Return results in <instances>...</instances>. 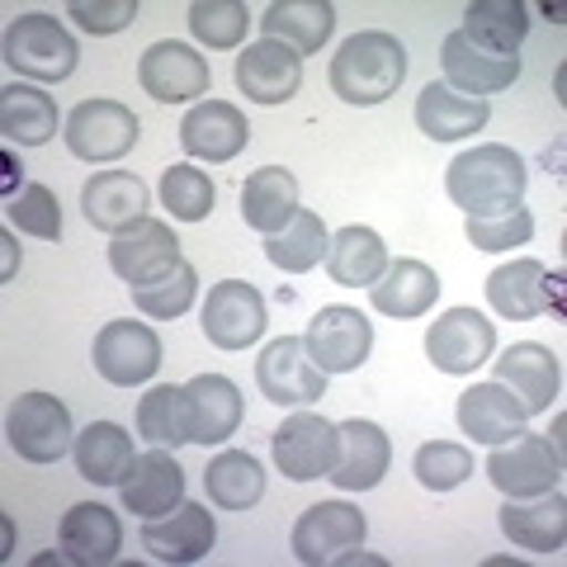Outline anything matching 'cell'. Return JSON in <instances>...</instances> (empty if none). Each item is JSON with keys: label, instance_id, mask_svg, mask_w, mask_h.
I'll return each mask as SVG.
<instances>
[{"label": "cell", "instance_id": "obj_4", "mask_svg": "<svg viewBox=\"0 0 567 567\" xmlns=\"http://www.w3.org/2000/svg\"><path fill=\"white\" fill-rule=\"evenodd\" d=\"M483 473L506 502H525V496H544L563 483V454L554 450V440L520 431L506 445H492Z\"/></svg>", "mask_w": 567, "mask_h": 567}, {"label": "cell", "instance_id": "obj_15", "mask_svg": "<svg viewBox=\"0 0 567 567\" xmlns=\"http://www.w3.org/2000/svg\"><path fill=\"white\" fill-rule=\"evenodd\" d=\"M275 464L284 477L293 483H312V477H327L336 464V425L317 412H293L284 416V425L270 435Z\"/></svg>", "mask_w": 567, "mask_h": 567}, {"label": "cell", "instance_id": "obj_38", "mask_svg": "<svg viewBox=\"0 0 567 567\" xmlns=\"http://www.w3.org/2000/svg\"><path fill=\"white\" fill-rule=\"evenodd\" d=\"M204 487L218 511H251L265 496V468L246 450H223L204 468Z\"/></svg>", "mask_w": 567, "mask_h": 567}, {"label": "cell", "instance_id": "obj_22", "mask_svg": "<svg viewBox=\"0 0 567 567\" xmlns=\"http://www.w3.org/2000/svg\"><path fill=\"white\" fill-rule=\"evenodd\" d=\"M440 66H445L450 91L473 95V100L506 91V85H516V76H520V58H496V52H483L477 43H468L458 29L440 43Z\"/></svg>", "mask_w": 567, "mask_h": 567}, {"label": "cell", "instance_id": "obj_36", "mask_svg": "<svg viewBox=\"0 0 567 567\" xmlns=\"http://www.w3.org/2000/svg\"><path fill=\"white\" fill-rule=\"evenodd\" d=\"M58 100L39 85H6L0 91V133L6 142H20V147H43L58 133Z\"/></svg>", "mask_w": 567, "mask_h": 567}, {"label": "cell", "instance_id": "obj_33", "mask_svg": "<svg viewBox=\"0 0 567 567\" xmlns=\"http://www.w3.org/2000/svg\"><path fill=\"white\" fill-rule=\"evenodd\" d=\"M487 303H492V312L511 317V322H529V317L548 312V303H554V293H548V270L529 256L496 265L487 275Z\"/></svg>", "mask_w": 567, "mask_h": 567}, {"label": "cell", "instance_id": "obj_13", "mask_svg": "<svg viewBox=\"0 0 567 567\" xmlns=\"http://www.w3.org/2000/svg\"><path fill=\"white\" fill-rule=\"evenodd\" d=\"M137 85L147 91L156 104H185V100H199L208 95L213 85V71L208 58H199L189 43H152L137 62Z\"/></svg>", "mask_w": 567, "mask_h": 567}, {"label": "cell", "instance_id": "obj_41", "mask_svg": "<svg viewBox=\"0 0 567 567\" xmlns=\"http://www.w3.org/2000/svg\"><path fill=\"white\" fill-rule=\"evenodd\" d=\"M213 199H218V189H213V181L199 171V166H166L162 171V204L171 208V218L181 223H204L213 213Z\"/></svg>", "mask_w": 567, "mask_h": 567}, {"label": "cell", "instance_id": "obj_40", "mask_svg": "<svg viewBox=\"0 0 567 567\" xmlns=\"http://www.w3.org/2000/svg\"><path fill=\"white\" fill-rule=\"evenodd\" d=\"M246 29H251V10L241 0H194L189 6V33L213 52L241 48Z\"/></svg>", "mask_w": 567, "mask_h": 567}, {"label": "cell", "instance_id": "obj_26", "mask_svg": "<svg viewBox=\"0 0 567 567\" xmlns=\"http://www.w3.org/2000/svg\"><path fill=\"white\" fill-rule=\"evenodd\" d=\"M189 393V445H223L241 425V393L233 379L223 374H199L185 383Z\"/></svg>", "mask_w": 567, "mask_h": 567}, {"label": "cell", "instance_id": "obj_47", "mask_svg": "<svg viewBox=\"0 0 567 567\" xmlns=\"http://www.w3.org/2000/svg\"><path fill=\"white\" fill-rule=\"evenodd\" d=\"M0 246H6V279L14 275V237L6 233V237H0Z\"/></svg>", "mask_w": 567, "mask_h": 567}, {"label": "cell", "instance_id": "obj_24", "mask_svg": "<svg viewBox=\"0 0 567 567\" xmlns=\"http://www.w3.org/2000/svg\"><path fill=\"white\" fill-rule=\"evenodd\" d=\"M529 425V412L520 406V398L511 393L506 383H473L464 398H458V431L477 445H506Z\"/></svg>", "mask_w": 567, "mask_h": 567}, {"label": "cell", "instance_id": "obj_42", "mask_svg": "<svg viewBox=\"0 0 567 567\" xmlns=\"http://www.w3.org/2000/svg\"><path fill=\"white\" fill-rule=\"evenodd\" d=\"M412 473L425 492H454L473 477V454L454 440H425L412 458Z\"/></svg>", "mask_w": 567, "mask_h": 567}, {"label": "cell", "instance_id": "obj_9", "mask_svg": "<svg viewBox=\"0 0 567 567\" xmlns=\"http://www.w3.org/2000/svg\"><path fill=\"white\" fill-rule=\"evenodd\" d=\"M303 346H308L312 364L322 369L327 379L331 374H354V369L369 360V350H374V322H369L360 308L336 303V308H322L308 322Z\"/></svg>", "mask_w": 567, "mask_h": 567}, {"label": "cell", "instance_id": "obj_31", "mask_svg": "<svg viewBox=\"0 0 567 567\" xmlns=\"http://www.w3.org/2000/svg\"><path fill=\"white\" fill-rule=\"evenodd\" d=\"M487 100H473V95H458L450 91L445 81H431L425 91L416 95V128L431 137V142H458V137H473L487 128Z\"/></svg>", "mask_w": 567, "mask_h": 567}, {"label": "cell", "instance_id": "obj_25", "mask_svg": "<svg viewBox=\"0 0 567 567\" xmlns=\"http://www.w3.org/2000/svg\"><path fill=\"white\" fill-rule=\"evenodd\" d=\"M71 454H76V473L85 477V483H95V487H123L133 477V468H137L133 435L123 431V425H114V421H91L76 435Z\"/></svg>", "mask_w": 567, "mask_h": 567}, {"label": "cell", "instance_id": "obj_39", "mask_svg": "<svg viewBox=\"0 0 567 567\" xmlns=\"http://www.w3.org/2000/svg\"><path fill=\"white\" fill-rule=\"evenodd\" d=\"M137 435L162 450L189 445V393L185 388L156 383L147 398H137Z\"/></svg>", "mask_w": 567, "mask_h": 567}, {"label": "cell", "instance_id": "obj_46", "mask_svg": "<svg viewBox=\"0 0 567 567\" xmlns=\"http://www.w3.org/2000/svg\"><path fill=\"white\" fill-rule=\"evenodd\" d=\"M66 14L85 33L104 39V33H118V29H128L137 20V0H71Z\"/></svg>", "mask_w": 567, "mask_h": 567}, {"label": "cell", "instance_id": "obj_7", "mask_svg": "<svg viewBox=\"0 0 567 567\" xmlns=\"http://www.w3.org/2000/svg\"><path fill=\"white\" fill-rule=\"evenodd\" d=\"M364 535H369V520L360 506L350 502H317L308 506L303 516L293 520V558L308 563V567H322V563H341L354 548H364Z\"/></svg>", "mask_w": 567, "mask_h": 567}, {"label": "cell", "instance_id": "obj_6", "mask_svg": "<svg viewBox=\"0 0 567 567\" xmlns=\"http://www.w3.org/2000/svg\"><path fill=\"white\" fill-rule=\"evenodd\" d=\"M6 440L10 450L29 458V464H58V458L76 445V431H71V412L62 398L52 393H24L14 398L10 416H6Z\"/></svg>", "mask_w": 567, "mask_h": 567}, {"label": "cell", "instance_id": "obj_20", "mask_svg": "<svg viewBox=\"0 0 567 567\" xmlns=\"http://www.w3.org/2000/svg\"><path fill=\"white\" fill-rule=\"evenodd\" d=\"M213 544H218V525H213L208 506L181 502L171 516L142 520V548L156 563H199L213 554Z\"/></svg>", "mask_w": 567, "mask_h": 567}, {"label": "cell", "instance_id": "obj_23", "mask_svg": "<svg viewBox=\"0 0 567 567\" xmlns=\"http://www.w3.org/2000/svg\"><path fill=\"white\" fill-rule=\"evenodd\" d=\"M147 208H152V194L133 171H100L81 189L85 223L100 227V233H110V237H118L123 227L142 223L147 218Z\"/></svg>", "mask_w": 567, "mask_h": 567}, {"label": "cell", "instance_id": "obj_32", "mask_svg": "<svg viewBox=\"0 0 567 567\" xmlns=\"http://www.w3.org/2000/svg\"><path fill=\"white\" fill-rule=\"evenodd\" d=\"M293 213H298V181H293V171L260 166L256 175H246V185H241V218H246L251 233L275 237V233H284V227L293 223Z\"/></svg>", "mask_w": 567, "mask_h": 567}, {"label": "cell", "instance_id": "obj_18", "mask_svg": "<svg viewBox=\"0 0 567 567\" xmlns=\"http://www.w3.org/2000/svg\"><path fill=\"white\" fill-rule=\"evenodd\" d=\"M237 91L256 104H289L298 95V85H303V58L289 52L284 43H246L237 52Z\"/></svg>", "mask_w": 567, "mask_h": 567}, {"label": "cell", "instance_id": "obj_21", "mask_svg": "<svg viewBox=\"0 0 567 567\" xmlns=\"http://www.w3.org/2000/svg\"><path fill=\"white\" fill-rule=\"evenodd\" d=\"M123 496V511H133L137 520H156V516H171L175 506L185 502V468L175 450L152 445L147 454H137V468L133 477L118 487Z\"/></svg>", "mask_w": 567, "mask_h": 567}, {"label": "cell", "instance_id": "obj_44", "mask_svg": "<svg viewBox=\"0 0 567 567\" xmlns=\"http://www.w3.org/2000/svg\"><path fill=\"white\" fill-rule=\"evenodd\" d=\"M10 223L39 241H62V204L48 185H24L10 199Z\"/></svg>", "mask_w": 567, "mask_h": 567}, {"label": "cell", "instance_id": "obj_29", "mask_svg": "<svg viewBox=\"0 0 567 567\" xmlns=\"http://www.w3.org/2000/svg\"><path fill=\"white\" fill-rule=\"evenodd\" d=\"M440 298V275L425 260H388V270L379 275V284H369V303L383 317H425Z\"/></svg>", "mask_w": 567, "mask_h": 567}, {"label": "cell", "instance_id": "obj_30", "mask_svg": "<svg viewBox=\"0 0 567 567\" xmlns=\"http://www.w3.org/2000/svg\"><path fill=\"white\" fill-rule=\"evenodd\" d=\"M336 29V6L331 0H275L270 10L260 14V33L270 43H284L298 58L308 52H322V43Z\"/></svg>", "mask_w": 567, "mask_h": 567}, {"label": "cell", "instance_id": "obj_19", "mask_svg": "<svg viewBox=\"0 0 567 567\" xmlns=\"http://www.w3.org/2000/svg\"><path fill=\"white\" fill-rule=\"evenodd\" d=\"M496 364V383H506L511 393L520 398V406L529 416L548 412L558 402V388H563V360L548 346L539 341H516L511 350H502Z\"/></svg>", "mask_w": 567, "mask_h": 567}, {"label": "cell", "instance_id": "obj_12", "mask_svg": "<svg viewBox=\"0 0 567 567\" xmlns=\"http://www.w3.org/2000/svg\"><path fill=\"white\" fill-rule=\"evenodd\" d=\"M270 317H265V298L256 284L246 279H223L208 289V303H204V336L218 350H246L256 346Z\"/></svg>", "mask_w": 567, "mask_h": 567}, {"label": "cell", "instance_id": "obj_37", "mask_svg": "<svg viewBox=\"0 0 567 567\" xmlns=\"http://www.w3.org/2000/svg\"><path fill=\"white\" fill-rule=\"evenodd\" d=\"M327 246H331L327 223L317 218L312 208H298L293 223L284 227V233L265 237V256H270V265L284 270V275H308V270H317V265L327 260Z\"/></svg>", "mask_w": 567, "mask_h": 567}, {"label": "cell", "instance_id": "obj_5", "mask_svg": "<svg viewBox=\"0 0 567 567\" xmlns=\"http://www.w3.org/2000/svg\"><path fill=\"white\" fill-rule=\"evenodd\" d=\"M62 128H66L62 137H66L71 156H81V162H118L142 137L137 114L118 100H81L76 110L66 114Z\"/></svg>", "mask_w": 567, "mask_h": 567}, {"label": "cell", "instance_id": "obj_8", "mask_svg": "<svg viewBox=\"0 0 567 567\" xmlns=\"http://www.w3.org/2000/svg\"><path fill=\"white\" fill-rule=\"evenodd\" d=\"M256 388H260V398L275 406H308L317 398H327V374L312 364L303 336H279V341L260 350Z\"/></svg>", "mask_w": 567, "mask_h": 567}, {"label": "cell", "instance_id": "obj_28", "mask_svg": "<svg viewBox=\"0 0 567 567\" xmlns=\"http://www.w3.org/2000/svg\"><path fill=\"white\" fill-rule=\"evenodd\" d=\"M123 548V520L118 511L100 502H76L62 516V554L81 567H104L114 563Z\"/></svg>", "mask_w": 567, "mask_h": 567}, {"label": "cell", "instance_id": "obj_35", "mask_svg": "<svg viewBox=\"0 0 567 567\" xmlns=\"http://www.w3.org/2000/svg\"><path fill=\"white\" fill-rule=\"evenodd\" d=\"M458 33L483 52H496V58H520V43L529 33V10L520 0H473L464 10V29Z\"/></svg>", "mask_w": 567, "mask_h": 567}, {"label": "cell", "instance_id": "obj_17", "mask_svg": "<svg viewBox=\"0 0 567 567\" xmlns=\"http://www.w3.org/2000/svg\"><path fill=\"white\" fill-rule=\"evenodd\" d=\"M246 142H251V123H246V114L227 100H199L181 118V147L194 156V162L223 166V162H233V156L246 152Z\"/></svg>", "mask_w": 567, "mask_h": 567}, {"label": "cell", "instance_id": "obj_1", "mask_svg": "<svg viewBox=\"0 0 567 567\" xmlns=\"http://www.w3.org/2000/svg\"><path fill=\"white\" fill-rule=\"evenodd\" d=\"M529 185V166L520 152L502 147V142H483L473 152H458L445 171L450 199L468 213V218H502V213L520 208Z\"/></svg>", "mask_w": 567, "mask_h": 567}, {"label": "cell", "instance_id": "obj_10", "mask_svg": "<svg viewBox=\"0 0 567 567\" xmlns=\"http://www.w3.org/2000/svg\"><path fill=\"white\" fill-rule=\"evenodd\" d=\"M95 374L114 388H137L162 369V336L147 322H104L95 331Z\"/></svg>", "mask_w": 567, "mask_h": 567}, {"label": "cell", "instance_id": "obj_11", "mask_svg": "<svg viewBox=\"0 0 567 567\" xmlns=\"http://www.w3.org/2000/svg\"><path fill=\"white\" fill-rule=\"evenodd\" d=\"M496 350V327L473 308H450L440 312L431 331H425V354L440 374H473L483 369Z\"/></svg>", "mask_w": 567, "mask_h": 567}, {"label": "cell", "instance_id": "obj_34", "mask_svg": "<svg viewBox=\"0 0 567 567\" xmlns=\"http://www.w3.org/2000/svg\"><path fill=\"white\" fill-rule=\"evenodd\" d=\"M388 270V246L374 227H360L350 223L341 233L331 237L327 246V275L336 284H346V289H369V284H379V275Z\"/></svg>", "mask_w": 567, "mask_h": 567}, {"label": "cell", "instance_id": "obj_14", "mask_svg": "<svg viewBox=\"0 0 567 567\" xmlns=\"http://www.w3.org/2000/svg\"><path fill=\"white\" fill-rule=\"evenodd\" d=\"M181 260H185L181 237H175L171 223H162V218H142L133 227H123V233L110 241V270L128 284V289L171 275Z\"/></svg>", "mask_w": 567, "mask_h": 567}, {"label": "cell", "instance_id": "obj_2", "mask_svg": "<svg viewBox=\"0 0 567 567\" xmlns=\"http://www.w3.org/2000/svg\"><path fill=\"white\" fill-rule=\"evenodd\" d=\"M331 91L346 104H383L388 95H398V85L406 81V48L383 29H364L336 48L331 71H327Z\"/></svg>", "mask_w": 567, "mask_h": 567}, {"label": "cell", "instance_id": "obj_3", "mask_svg": "<svg viewBox=\"0 0 567 567\" xmlns=\"http://www.w3.org/2000/svg\"><path fill=\"white\" fill-rule=\"evenodd\" d=\"M0 52H6L10 71H20L29 81H48V85L66 81L81 62V48L66 33V24L52 20V14H39V10L6 24V48Z\"/></svg>", "mask_w": 567, "mask_h": 567}, {"label": "cell", "instance_id": "obj_27", "mask_svg": "<svg viewBox=\"0 0 567 567\" xmlns=\"http://www.w3.org/2000/svg\"><path fill=\"white\" fill-rule=\"evenodd\" d=\"M496 520H502V535L529 554H558L567 539V502L558 487L544 496H525V502H506Z\"/></svg>", "mask_w": 567, "mask_h": 567}, {"label": "cell", "instance_id": "obj_16", "mask_svg": "<svg viewBox=\"0 0 567 567\" xmlns=\"http://www.w3.org/2000/svg\"><path fill=\"white\" fill-rule=\"evenodd\" d=\"M388 464H393V440L383 425L374 421H341L336 425V464H331V483L341 492H369L383 483Z\"/></svg>", "mask_w": 567, "mask_h": 567}, {"label": "cell", "instance_id": "obj_43", "mask_svg": "<svg viewBox=\"0 0 567 567\" xmlns=\"http://www.w3.org/2000/svg\"><path fill=\"white\" fill-rule=\"evenodd\" d=\"M199 298V275H194V265L181 260L171 275L152 279V284H137L133 289V303L147 312V317H162V322H171V317L189 312V303Z\"/></svg>", "mask_w": 567, "mask_h": 567}, {"label": "cell", "instance_id": "obj_45", "mask_svg": "<svg viewBox=\"0 0 567 567\" xmlns=\"http://www.w3.org/2000/svg\"><path fill=\"white\" fill-rule=\"evenodd\" d=\"M464 237L477 246V251H511V246H525L535 237V213L529 208H511L502 218H468Z\"/></svg>", "mask_w": 567, "mask_h": 567}]
</instances>
